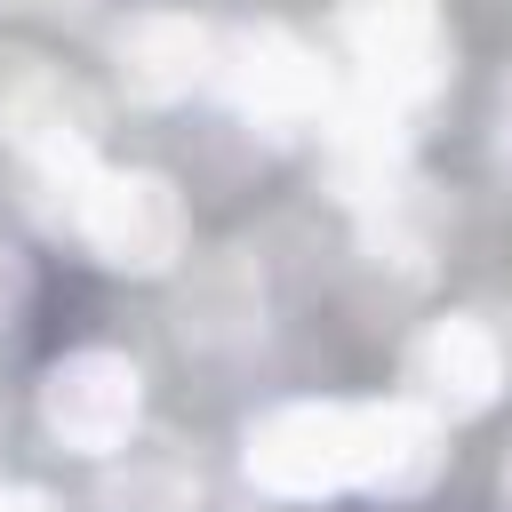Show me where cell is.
<instances>
[{
  "mask_svg": "<svg viewBox=\"0 0 512 512\" xmlns=\"http://www.w3.org/2000/svg\"><path fill=\"white\" fill-rule=\"evenodd\" d=\"M400 400H416L424 416H480L488 400H496V384H504V344H496V328L488 320H472V312H448V320H432L416 344H408V360H400Z\"/></svg>",
  "mask_w": 512,
  "mask_h": 512,
  "instance_id": "obj_6",
  "label": "cell"
},
{
  "mask_svg": "<svg viewBox=\"0 0 512 512\" xmlns=\"http://www.w3.org/2000/svg\"><path fill=\"white\" fill-rule=\"evenodd\" d=\"M112 64H120V88H128V96H144V104H176V96H192V88L216 72V40H208L200 16L152 8V16H128V24H120Z\"/></svg>",
  "mask_w": 512,
  "mask_h": 512,
  "instance_id": "obj_7",
  "label": "cell"
},
{
  "mask_svg": "<svg viewBox=\"0 0 512 512\" xmlns=\"http://www.w3.org/2000/svg\"><path fill=\"white\" fill-rule=\"evenodd\" d=\"M136 416H144V376H136L128 352L88 344V352H64L40 376V424L72 456H120Z\"/></svg>",
  "mask_w": 512,
  "mask_h": 512,
  "instance_id": "obj_3",
  "label": "cell"
},
{
  "mask_svg": "<svg viewBox=\"0 0 512 512\" xmlns=\"http://www.w3.org/2000/svg\"><path fill=\"white\" fill-rule=\"evenodd\" d=\"M496 128H504V160H512V80H504V104H496Z\"/></svg>",
  "mask_w": 512,
  "mask_h": 512,
  "instance_id": "obj_11",
  "label": "cell"
},
{
  "mask_svg": "<svg viewBox=\"0 0 512 512\" xmlns=\"http://www.w3.org/2000/svg\"><path fill=\"white\" fill-rule=\"evenodd\" d=\"M216 80H224L232 112L256 120V128H304L328 104V80H320L312 48L288 24H240V32H224L216 40Z\"/></svg>",
  "mask_w": 512,
  "mask_h": 512,
  "instance_id": "obj_5",
  "label": "cell"
},
{
  "mask_svg": "<svg viewBox=\"0 0 512 512\" xmlns=\"http://www.w3.org/2000/svg\"><path fill=\"white\" fill-rule=\"evenodd\" d=\"M336 24H344V48L360 64V96H384L408 112L416 96L440 88V72H448L440 0H344Z\"/></svg>",
  "mask_w": 512,
  "mask_h": 512,
  "instance_id": "obj_2",
  "label": "cell"
},
{
  "mask_svg": "<svg viewBox=\"0 0 512 512\" xmlns=\"http://www.w3.org/2000/svg\"><path fill=\"white\" fill-rule=\"evenodd\" d=\"M0 488H8V480H0Z\"/></svg>",
  "mask_w": 512,
  "mask_h": 512,
  "instance_id": "obj_13",
  "label": "cell"
},
{
  "mask_svg": "<svg viewBox=\"0 0 512 512\" xmlns=\"http://www.w3.org/2000/svg\"><path fill=\"white\" fill-rule=\"evenodd\" d=\"M0 512H48L40 488H0Z\"/></svg>",
  "mask_w": 512,
  "mask_h": 512,
  "instance_id": "obj_10",
  "label": "cell"
},
{
  "mask_svg": "<svg viewBox=\"0 0 512 512\" xmlns=\"http://www.w3.org/2000/svg\"><path fill=\"white\" fill-rule=\"evenodd\" d=\"M504 512H512V464H504Z\"/></svg>",
  "mask_w": 512,
  "mask_h": 512,
  "instance_id": "obj_12",
  "label": "cell"
},
{
  "mask_svg": "<svg viewBox=\"0 0 512 512\" xmlns=\"http://www.w3.org/2000/svg\"><path fill=\"white\" fill-rule=\"evenodd\" d=\"M24 296H32V264H24V248L0 232V328L24 312Z\"/></svg>",
  "mask_w": 512,
  "mask_h": 512,
  "instance_id": "obj_9",
  "label": "cell"
},
{
  "mask_svg": "<svg viewBox=\"0 0 512 512\" xmlns=\"http://www.w3.org/2000/svg\"><path fill=\"white\" fill-rule=\"evenodd\" d=\"M72 232L112 264V272H168L184 248V200L152 168H104L72 216Z\"/></svg>",
  "mask_w": 512,
  "mask_h": 512,
  "instance_id": "obj_4",
  "label": "cell"
},
{
  "mask_svg": "<svg viewBox=\"0 0 512 512\" xmlns=\"http://www.w3.org/2000/svg\"><path fill=\"white\" fill-rule=\"evenodd\" d=\"M328 176H336V192L352 200V208H392L400 192H416L408 184V128H400V104H384V96H360V104H344L336 112V128H328Z\"/></svg>",
  "mask_w": 512,
  "mask_h": 512,
  "instance_id": "obj_8",
  "label": "cell"
},
{
  "mask_svg": "<svg viewBox=\"0 0 512 512\" xmlns=\"http://www.w3.org/2000/svg\"><path fill=\"white\" fill-rule=\"evenodd\" d=\"M248 472L272 496H416L440 472V416L416 400H288L248 424Z\"/></svg>",
  "mask_w": 512,
  "mask_h": 512,
  "instance_id": "obj_1",
  "label": "cell"
}]
</instances>
